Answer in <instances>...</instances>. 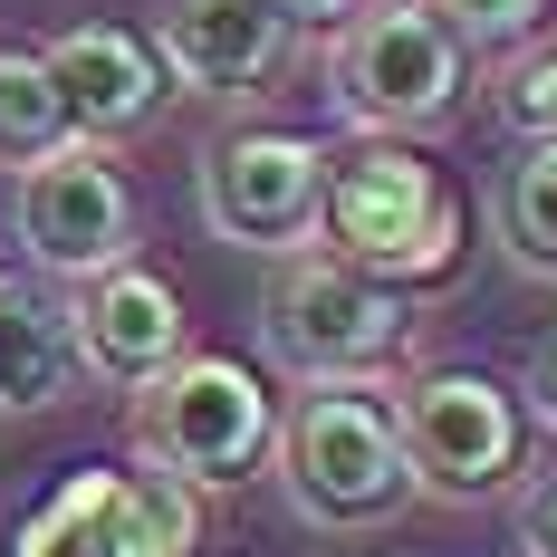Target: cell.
Masks as SVG:
<instances>
[{
  "label": "cell",
  "instance_id": "cell-17",
  "mask_svg": "<svg viewBox=\"0 0 557 557\" xmlns=\"http://www.w3.org/2000/svg\"><path fill=\"white\" fill-rule=\"evenodd\" d=\"M500 115L519 125V135H557V49H509Z\"/></svg>",
  "mask_w": 557,
  "mask_h": 557
},
{
  "label": "cell",
  "instance_id": "cell-2",
  "mask_svg": "<svg viewBox=\"0 0 557 557\" xmlns=\"http://www.w3.org/2000/svg\"><path fill=\"white\" fill-rule=\"evenodd\" d=\"M318 250L356 260L375 278H443L461 260V212H451L443 173L423 164L404 135H366L327 154V193H318Z\"/></svg>",
  "mask_w": 557,
  "mask_h": 557
},
{
  "label": "cell",
  "instance_id": "cell-16",
  "mask_svg": "<svg viewBox=\"0 0 557 557\" xmlns=\"http://www.w3.org/2000/svg\"><path fill=\"white\" fill-rule=\"evenodd\" d=\"M433 20H443L461 58H509L539 39V20H548V0H423Z\"/></svg>",
  "mask_w": 557,
  "mask_h": 557
},
{
  "label": "cell",
  "instance_id": "cell-8",
  "mask_svg": "<svg viewBox=\"0 0 557 557\" xmlns=\"http://www.w3.org/2000/svg\"><path fill=\"white\" fill-rule=\"evenodd\" d=\"M10 231H20V250H29L39 278H97L135 250V193H125V173L107 164L97 135H67L39 164H20Z\"/></svg>",
  "mask_w": 557,
  "mask_h": 557
},
{
  "label": "cell",
  "instance_id": "cell-10",
  "mask_svg": "<svg viewBox=\"0 0 557 557\" xmlns=\"http://www.w3.org/2000/svg\"><path fill=\"white\" fill-rule=\"evenodd\" d=\"M288 49H298V20L278 0H173L154 29L164 77L193 97H260L288 67Z\"/></svg>",
  "mask_w": 557,
  "mask_h": 557
},
{
  "label": "cell",
  "instance_id": "cell-18",
  "mask_svg": "<svg viewBox=\"0 0 557 557\" xmlns=\"http://www.w3.org/2000/svg\"><path fill=\"white\" fill-rule=\"evenodd\" d=\"M519 557H557V471L519 491Z\"/></svg>",
  "mask_w": 557,
  "mask_h": 557
},
{
  "label": "cell",
  "instance_id": "cell-14",
  "mask_svg": "<svg viewBox=\"0 0 557 557\" xmlns=\"http://www.w3.org/2000/svg\"><path fill=\"white\" fill-rule=\"evenodd\" d=\"M491 222H500L519 270L557 278V135H519L500 193H491Z\"/></svg>",
  "mask_w": 557,
  "mask_h": 557
},
{
  "label": "cell",
  "instance_id": "cell-19",
  "mask_svg": "<svg viewBox=\"0 0 557 557\" xmlns=\"http://www.w3.org/2000/svg\"><path fill=\"white\" fill-rule=\"evenodd\" d=\"M529 413L557 433V346H539V366H529Z\"/></svg>",
  "mask_w": 557,
  "mask_h": 557
},
{
  "label": "cell",
  "instance_id": "cell-13",
  "mask_svg": "<svg viewBox=\"0 0 557 557\" xmlns=\"http://www.w3.org/2000/svg\"><path fill=\"white\" fill-rule=\"evenodd\" d=\"M77 385V327L49 278H0V413H39Z\"/></svg>",
  "mask_w": 557,
  "mask_h": 557
},
{
  "label": "cell",
  "instance_id": "cell-9",
  "mask_svg": "<svg viewBox=\"0 0 557 557\" xmlns=\"http://www.w3.org/2000/svg\"><path fill=\"white\" fill-rule=\"evenodd\" d=\"M202 539V491L173 471H77L29 509L10 557H193Z\"/></svg>",
  "mask_w": 557,
  "mask_h": 557
},
{
  "label": "cell",
  "instance_id": "cell-1",
  "mask_svg": "<svg viewBox=\"0 0 557 557\" xmlns=\"http://www.w3.org/2000/svg\"><path fill=\"white\" fill-rule=\"evenodd\" d=\"M278 491L308 529L327 539H366L423 500L413 491V461H404V433H394V404L366 385H308L270 433Z\"/></svg>",
  "mask_w": 557,
  "mask_h": 557
},
{
  "label": "cell",
  "instance_id": "cell-4",
  "mask_svg": "<svg viewBox=\"0 0 557 557\" xmlns=\"http://www.w3.org/2000/svg\"><path fill=\"white\" fill-rule=\"evenodd\" d=\"M278 404L240 356H173L154 385H135V451L183 491H240L270 461Z\"/></svg>",
  "mask_w": 557,
  "mask_h": 557
},
{
  "label": "cell",
  "instance_id": "cell-3",
  "mask_svg": "<svg viewBox=\"0 0 557 557\" xmlns=\"http://www.w3.org/2000/svg\"><path fill=\"white\" fill-rule=\"evenodd\" d=\"M260 336L298 385H366L413 336V298L336 250H288L260 298Z\"/></svg>",
  "mask_w": 557,
  "mask_h": 557
},
{
  "label": "cell",
  "instance_id": "cell-7",
  "mask_svg": "<svg viewBox=\"0 0 557 557\" xmlns=\"http://www.w3.org/2000/svg\"><path fill=\"white\" fill-rule=\"evenodd\" d=\"M318 193H327V145L288 125H231L202 145V222L240 250H318Z\"/></svg>",
  "mask_w": 557,
  "mask_h": 557
},
{
  "label": "cell",
  "instance_id": "cell-12",
  "mask_svg": "<svg viewBox=\"0 0 557 557\" xmlns=\"http://www.w3.org/2000/svg\"><path fill=\"white\" fill-rule=\"evenodd\" d=\"M49 87L58 107H67V135H135V125H154V107L173 97L164 58L145 49L135 29H107V20H87V29H58L49 49Z\"/></svg>",
  "mask_w": 557,
  "mask_h": 557
},
{
  "label": "cell",
  "instance_id": "cell-15",
  "mask_svg": "<svg viewBox=\"0 0 557 557\" xmlns=\"http://www.w3.org/2000/svg\"><path fill=\"white\" fill-rule=\"evenodd\" d=\"M49 145H67V107L49 87V58L29 49H0V164H39Z\"/></svg>",
  "mask_w": 557,
  "mask_h": 557
},
{
  "label": "cell",
  "instance_id": "cell-11",
  "mask_svg": "<svg viewBox=\"0 0 557 557\" xmlns=\"http://www.w3.org/2000/svg\"><path fill=\"white\" fill-rule=\"evenodd\" d=\"M67 327H77V366L97 375V385H154L173 356H183V298H173L154 270H135V260H115V270L77 278V298H67Z\"/></svg>",
  "mask_w": 557,
  "mask_h": 557
},
{
  "label": "cell",
  "instance_id": "cell-5",
  "mask_svg": "<svg viewBox=\"0 0 557 557\" xmlns=\"http://www.w3.org/2000/svg\"><path fill=\"white\" fill-rule=\"evenodd\" d=\"M394 433H404V461H413V491L491 500L529 461V404L481 366H423L394 394Z\"/></svg>",
  "mask_w": 557,
  "mask_h": 557
},
{
  "label": "cell",
  "instance_id": "cell-6",
  "mask_svg": "<svg viewBox=\"0 0 557 557\" xmlns=\"http://www.w3.org/2000/svg\"><path fill=\"white\" fill-rule=\"evenodd\" d=\"M327 77H336V107L356 115L366 135H423V125H443L461 107L471 58H461V39L423 0H375L356 20H336Z\"/></svg>",
  "mask_w": 557,
  "mask_h": 557
},
{
  "label": "cell",
  "instance_id": "cell-20",
  "mask_svg": "<svg viewBox=\"0 0 557 557\" xmlns=\"http://www.w3.org/2000/svg\"><path fill=\"white\" fill-rule=\"evenodd\" d=\"M278 10H288V20H318V29H336V20H356L366 0H278Z\"/></svg>",
  "mask_w": 557,
  "mask_h": 557
}]
</instances>
